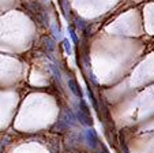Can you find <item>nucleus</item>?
<instances>
[]
</instances>
